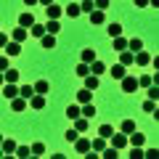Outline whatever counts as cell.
I'll return each instance as SVG.
<instances>
[{
  "label": "cell",
  "mask_w": 159,
  "mask_h": 159,
  "mask_svg": "<svg viewBox=\"0 0 159 159\" xmlns=\"http://www.w3.org/2000/svg\"><path fill=\"white\" fill-rule=\"evenodd\" d=\"M122 90H125V93H135L138 90V77L125 74V77H122Z\"/></svg>",
  "instance_id": "1"
},
{
  "label": "cell",
  "mask_w": 159,
  "mask_h": 159,
  "mask_svg": "<svg viewBox=\"0 0 159 159\" xmlns=\"http://www.w3.org/2000/svg\"><path fill=\"white\" fill-rule=\"evenodd\" d=\"M109 141H111L114 148H125V146H127V135H125V133H111Z\"/></svg>",
  "instance_id": "2"
},
{
  "label": "cell",
  "mask_w": 159,
  "mask_h": 159,
  "mask_svg": "<svg viewBox=\"0 0 159 159\" xmlns=\"http://www.w3.org/2000/svg\"><path fill=\"white\" fill-rule=\"evenodd\" d=\"M3 96L11 101V98H16L19 96V88H16V82H3Z\"/></svg>",
  "instance_id": "3"
},
{
  "label": "cell",
  "mask_w": 159,
  "mask_h": 159,
  "mask_svg": "<svg viewBox=\"0 0 159 159\" xmlns=\"http://www.w3.org/2000/svg\"><path fill=\"white\" fill-rule=\"evenodd\" d=\"M27 106L37 109V111H40V109H45V96H40V93H34V96H32V98L27 101Z\"/></svg>",
  "instance_id": "4"
},
{
  "label": "cell",
  "mask_w": 159,
  "mask_h": 159,
  "mask_svg": "<svg viewBox=\"0 0 159 159\" xmlns=\"http://www.w3.org/2000/svg\"><path fill=\"white\" fill-rule=\"evenodd\" d=\"M19 53H21V43L8 40V43H6V56H19Z\"/></svg>",
  "instance_id": "5"
},
{
  "label": "cell",
  "mask_w": 159,
  "mask_h": 159,
  "mask_svg": "<svg viewBox=\"0 0 159 159\" xmlns=\"http://www.w3.org/2000/svg\"><path fill=\"white\" fill-rule=\"evenodd\" d=\"M103 72H106V64H103V61H98V58H96V61H90V74L101 77Z\"/></svg>",
  "instance_id": "6"
},
{
  "label": "cell",
  "mask_w": 159,
  "mask_h": 159,
  "mask_svg": "<svg viewBox=\"0 0 159 159\" xmlns=\"http://www.w3.org/2000/svg\"><path fill=\"white\" fill-rule=\"evenodd\" d=\"M34 93H40V96H48V90H51V85H48V80H37L34 82Z\"/></svg>",
  "instance_id": "7"
},
{
  "label": "cell",
  "mask_w": 159,
  "mask_h": 159,
  "mask_svg": "<svg viewBox=\"0 0 159 159\" xmlns=\"http://www.w3.org/2000/svg\"><path fill=\"white\" fill-rule=\"evenodd\" d=\"M111 48H114V51H125V48H127V40L125 37H122V34H117V37H111Z\"/></svg>",
  "instance_id": "8"
},
{
  "label": "cell",
  "mask_w": 159,
  "mask_h": 159,
  "mask_svg": "<svg viewBox=\"0 0 159 159\" xmlns=\"http://www.w3.org/2000/svg\"><path fill=\"white\" fill-rule=\"evenodd\" d=\"M74 148H77L80 154L90 151V141H88V138H80V135H77V141H74Z\"/></svg>",
  "instance_id": "9"
},
{
  "label": "cell",
  "mask_w": 159,
  "mask_h": 159,
  "mask_svg": "<svg viewBox=\"0 0 159 159\" xmlns=\"http://www.w3.org/2000/svg\"><path fill=\"white\" fill-rule=\"evenodd\" d=\"M11 109L13 111H24V109H27V98H21V96L11 98Z\"/></svg>",
  "instance_id": "10"
},
{
  "label": "cell",
  "mask_w": 159,
  "mask_h": 159,
  "mask_svg": "<svg viewBox=\"0 0 159 159\" xmlns=\"http://www.w3.org/2000/svg\"><path fill=\"white\" fill-rule=\"evenodd\" d=\"M32 24H34V16H32L29 11H24L21 16H19V27H27V29H29Z\"/></svg>",
  "instance_id": "11"
},
{
  "label": "cell",
  "mask_w": 159,
  "mask_h": 159,
  "mask_svg": "<svg viewBox=\"0 0 159 159\" xmlns=\"http://www.w3.org/2000/svg\"><path fill=\"white\" fill-rule=\"evenodd\" d=\"M11 40H16V43H24L27 40V27H16L11 32Z\"/></svg>",
  "instance_id": "12"
},
{
  "label": "cell",
  "mask_w": 159,
  "mask_h": 159,
  "mask_svg": "<svg viewBox=\"0 0 159 159\" xmlns=\"http://www.w3.org/2000/svg\"><path fill=\"white\" fill-rule=\"evenodd\" d=\"M88 127H90V119H85V117H77V119H74V130H77V133H85Z\"/></svg>",
  "instance_id": "13"
},
{
  "label": "cell",
  "mask_w": 159,
  "mask_h": 159,
  "mask_svg": "<svg viewBox=\"0 0 159 159\" xmlns=\"http://www.w3.org/2000/svg\"><path fill=\"white\" fill-rule=\"evenodd\" d=\"M27 32L32 34V37H43V34H45V24H37V21H34L32 27L27 29Z\"/></svg>",
  "instance_id": "14"
},
{
  "label": "cell",
  "mask_w": 159,
  "mask_h": 159,
  "mask_svg": "<svg viewBox=\"0 0 159 159\" xmlns=\"http://www.w3.org/2000/svg\"><path fill=\"white\" fill-rule=\"evenodd\" d=\"M127 51H133V53L143 51V40H141V37H133V40H127Z\"/></svg>",
  "instance_id": "15"
},
{
  "label": "cell",
  "mask_w": 159,
  "mask_h": 159,
  "mask_svg": "<svg viewBox=\"0 0 159 159\" xmlns=\"http://www.w3.org/2000/svg\"><path fill=\"white\" fill-rule=\"evenodd\" d=\"M0 148H3V154H13V151H16V141H11V138H3Z\"/></svg>",
  "instance_id": "16"
},
{
  "label": "cell",
  "mask_w": 159,
  "mask_h": 159,
  "mask_svg": "<svg viewBox=\"0 0 159 159\" xmlns=\"http://www.w3.org/2000/svg\"><path fill=\"white\" fill-rule=\"evenodd\" d=\"M125 69H127V66H122V64H114V66L109 69V72H111V77H114V80H122V77H125V74H127Z\"/></svg>",
  "instance_id": "17"
},
{
  "label": "cell",
  "mask_w": 159,
  "mask_h": 159,
  "mask_svg": "<svg viewBox=\"0 0 159 159\" xmlns=\"http://www.w3.org/2000/svg\"><path fill=\"white\" fill-rule=\"evenodd\" d=\"M119 64H122V66H130L133 64V51H127V48L119 51Z\"/></svg>",
  "instance_id": "18"
},
{
  "label": "cell",
  "mask_w": 159,
  "mask_h": 159,
  "mask_svg": "<svg viewBox=\"0 0 159 159\" xmlns=\"http://www.w3.org/2000/svg\"><path fill=\"white\" fill-rule=\"evenodd\" d=\"M103 148H106V138L98 135V138H93V141H90V151H103Z\"/></svg>",
  "instance_id": "19"
},
{
  "label": "cell",
  "mask_w": 159,
  "mask_h": 159,
  "mask_svg": "<svg viewBox=\"0 0 159 159\" xmlns=\"http://www.w3.org/2000/svg\"><path fill=\"white\" fill-rule=\"evenodd\" d=\"M45 11H48V19H58V16L64 13V8H61V6H53V3H51V6H45Z\"/></svg>",
  "instance_id": "20"
},
{
  "label": "cell",
  "mask_w": 159,
  "mask_h": 159,
  "mask_svg": "<svg viewBox=\"0 0 159 159\" xmlns=\"http://www.w3.org/2000/svg\"><path fill=\"white\" fill-rule=\"evenodd\" d=\"M40 43H43V48H48V51H51V48H56V37H53V34H43V37H40Z\"/></svg>",
  "instance_id": "21"
},
{
  "label": "cell",
  "mask_w": 159,
  "mask_h": 159,
  "mask_svg": "<svg viewBox=\"0 0 159 159\" xmlns=\"http://www.w3.org/2000/svg\"><path fill=\"white\" fill-rule=\"evenodd\" d=\"M82 80H85V88H88V90H96V88H98V77H96V74H85Z\"/></svg>",
  "instance_id": "22"
},
{
  "label": "cell",
  "mask_w": 159,
  "mask_h": 159,
  "mask_svg": "<svg viewBox=\"0 0 159 159\" xmlns=\"http://www.w3.org/2000/svg\"><path fill=\"white\" fill-rule=\"evenodd\" d=\"M3 77H6V82H19V69H11V66H8L6 72H3Z\"/></svg>",
  "instance_id": "23"
},
{
  "label": "cell",
  "mask_w": 159,
  "mask_h": 159,
  "mask_svg": "<svg viewBox=\"0 0 159 159\" xmlns=\"http://www.w3.org/2000/svg\"><path fill=\"white\" fill-rule=\"evenodd\" d=\"M64 13H66L69 19H77V16H80L82 11H80V6H77V3H69V6H66V11H64Z\"/></svg>",
  "instance_id": "24"
},
{
  "label": "cell",
  "mask_w": 159,
  "mask_h": 159,
  "mask_svg": "<svg viewBox=\"0 0 159 159\" xmlns=\"http://www.w3.org/2000/svg\"><path fill=\"white\" fill-rule=\"evenodd\" d=\"M101 157H103V159H117V157H119V148H114V146H106V148L101 151Z\"/></svg>",
  "instance_id": "25"
},
{
  "label": "cell",
  "mask_w": 159,
  "mask_h": 159,
  "mask_svg": "<svg viewBox=\"0 0 159 159\" xmlns=\"http://www.w3.org/2000/svg\"><path fill=\"white\" fill-rule=\"evenodd\" d=\"M148 61H151V56H148V53H143V51L135 53V64H138V66H146Z\"/></svg>",
  "instance_id": "26"
},
{
  "label": "cell",
  "mask_w": 159,
  "mask_h": 159,
  "mask_svg": "<svg viewBox=\"0 0 159 159\" xmlns=\"http://www.w3.org/2000/svg\"><path fill=\"white\" fill-rule=\"evenodd\" d=\"M58 29H61V24H58V19H51V21L45 24V32H48V34H56Z\"/></svg>",
  "instance_id": "27"
},
{
  "label": "cell",
  "mask_w": 159,
  "mask_h": 159,
  "mask_svg": "<svg viewBox=\"0 0 159 159\" xmlns=\"http://www.w3.org/2000/svg\"><path fill=\"white\" fill-rule=\"evenodd\" d=\"M127 138L133 141V146H143V141H146V138H143V133H135V130H133Z\"/></svg>",
  "instance_id": "28"
},
{
  "label": "cell",
  "mask_w": 159,
  "mask_h": 159,
  "mask_svg": "<svg viewBox=\"0 0 159 159\" xmlns=\"http://www.w3.org/2000/svg\"><path fill=\"white\" fill-rule=\"evenodd\" d=\"M19 96H21V98H27V101H29V98L34 96V88H32V85H24V88H19Z\"/></svg>",
  "instance_id": "29"
},
{
  "label": "cell",
  "mask_w": 159,
  "mask_h": 159,
  "mask_svg": "<svg viewBox=\"0 0 159 159\" xmlns=\"http://www.w3.org/2000/svg\"><path fill=\"white\" fill-rule=\"evenodd\" d=\"M90 96H93V90H88V88H85V90H80L77 93V103H88V101H90Z\"/></svg>",
  "instance_id": "30"
},
{
  "label": "cell",
  "mask_w": 159,
  "mask_h": 159,
  "mask_svg": "<svg viewBox=\"0 0 159 159\" xmlns=\"http://www.w3.org/2000/svg\"><path fill=\"white\" fill-rule=\"evenodd\" d=\"M66 117H69V119H77V117H80V103H69Z\"/></svg>",
  "instance_id": "31"
},
{
  "label": "cell",
  "mask_w": 159,
  "mask_h": 159,
  "mask_svg": "<svg viewBox=\"0 0 159 159\" xmlns=\"http://www.w3.org/2000/svg\"><path fill=\"white\" fill-rule=\"evenodd\" d=\"M111 133H114V127H111V125H101V127H98V135L106 138V141L111 138Z\"/></svg>",
  "instance_id": "32"
},
{
  "label": "cell",
  "mask_w": 159,
  "mask_h": 159,
  "mask_svg": "<svg viewBox=\"0 0 159 159\" xmlns=\"http://www.w3.org/2000/svg\"><path fill=\"white\" fill-rule=\"evenodd\" d=\"M13 154H16L19 159H27V157H32V151H29V146H16V151H13Z\"/></svg>",
  "instance_id": "33"
},
{
  "label": "cell",
  "mask_w": 159,
  "mask_h": 159,
  "mask_svg": "<svg viewBox=\"0 0 159 159\" xmlns=\"http://www.w3.org/2000/svg\"><path fill=\"white\" fill-rule=\"evenodd\" d=\"M90 21H93V24H103V11L93 8V11H90Z\"/></svg>",
  "instance_id": "34"
},
{
  "label": "cell",
  "mask_w": 159,
  "mask_h": 159,
  "mask_svg": "<svg viewBox=\"0 0 159 159\" xmlns=\"http://www.w3.org/2000/svg\"><path fill=\"white\" fill-rule=\"evenodd\" d=\"M29 151H32V157H43V154H45V146H43V143H32Z\"/></svg>",
  "instance_id": "35"
},
{
  "label": "cell",
  "mask_w": 159,
  "mask_h": 159,
  "mask_svg": "<svg viewBox=\"0 0 159 159\" xmlns=\"http://www.w3.org/2000/svg\"><path fill=\"white\" fill-rule=\"evenodd\" d=\"M82 61H85V64L96 61V51H93V48H85V51H82Z\"/></svg>",
  "instance_id": "36"
},
{
  "label": "cell",
  "mask_w": 159,
  "mask_h": 159,
  "mask_svg": "<svg viewBox=\"0 0 159 159\" xmlns=\"http://www.w3.org/2000/svg\"><path fill=\"white\" fill-rule=\"evenodd\" d=\"M133 130H135V122H133V119H125V122H122V133H125V135H130Z\"/></svg>",
  "instance_id": "37"
},
{
  "label": "cell",
  "mask_w": 159,
  "mask_h": 159,
  "mask_svg": "<svg viewBox=\"0 0 159 159\" xmlns=\"http://www.w3.org/2000/svg\"><path fill=\"white\" fill-rule=\"evenodd\" d=\"M77 74H80V77H85V74H90V64L80 61V66H77Z\"/></svg>",
  "instance_id": "38"
},
{
  "label": "cell",
  "mask_w": 159,
  "mask_h": 159,
  "mask_svg": "<svg viewBox=\"0 0 159 159\" xmlns=\"http://www.w3.org/2000/svg\"><path fill=\"white\" fill-rule=\"evenodd\" d=\"M148 98H151V101H157V98H159V88H157V82H151V85H148Z\"/></svg>",
  "instance_id": "39"
},
{
  "label": "cell",
  "mask_w": 159,
  "mask_h": 159,
  "mask_svg": "<svg viewBox=\"0 0 159 159\" xmlns=\"http://www.w3.org/2000/svg\"><path fill=\"white\" fill-rule=\"evenodd\" d=\"M109 3H111V0H93V8H98V11H106Z\"/></svg>",
  "instance_id": "40"
},
{
  "label": "cell",
  "mask_w": 159,
  "mask_h": 159,
  "mask_svg": "<svg viewBox=\"0 0 159 159\" xmlns=\"http://www.w3.org/2000/svg\"><path fill=\"white\" fill-rule=\"evenodd\" d=\"M80 11H82V13H90L93 11V0H82V3H80Z\"/></svg>",
  "instance_id": "41"
},
{
  "label": "cell",
  "mask_w": 159,
  "mask_h": 159,
  "mask_svg": "<svg viewBox=\"0 0 159 159\" xmlns=\"http://www.w3.org/2000/svg\"><path fill=\"white\" fill-rule=\"evenodd\" d=\"M117 34H122V27L119 24H109V37H117Z\"/></svg>",
  "instance_id": "42"
},
{
  "label": "cell",
  "mask_w": 159,
  "mask_h": 159,
  "mask_svg": "<svg viewBox=\"0 0 159 159\" xmlns=\"http://www.w3.org/2000/svg\"><path fill=\"white\" fill-rule=\"evenodd\" d=\"M151 82H154V80L148 77V74H143V77L138 80V88H148V85H151Z\"/></svg>",
  "instance_id": "43"
},
{
  "label": "cell",
  "mask_w": 159,
  "mask_h": 159,
  "mask_svg": "<svg viewBox=\"0 0 159 159\" xmlns=\"http://www.w3.org/2000/svg\"><path fill=\"white\" fill-rule=\"evenodd\" d=\"M77 135H80L77 130H66V133H64V138H66L69 143H74V141H77Z\"/></svg>",
  "instance_id": "44"
},
{
  "label": "cell",
  "mask_w": 159,
  "mask_h": 159,
  "mask_svg": "<svg viewBox=\"0 0 159 159\" xmlns=\"http://www.w3.org/2000/svg\"><path fill=\"white\" fill-rule=\"evenodd\" d=\"M143 157V148L141 146H133V151H130V159H141Z\"/></svg>",
  "instance_id": "45"
},
{
  "label": "cell",
  "mask_w": 159,
  "mask_h": 159,
  "mask_svg": "<svg viewBox=\"0 0 159 159\" xmlns=\"http://www.w3.org/2000/svg\"><path fill=\"white\" fill-rule=\"evenodd\" d=\"M143 157H148V159H157V157H159V151H157V148H148V151H143Z\"/></svg>",
  "instance_id": "46"
},
{
  "label": "cell",
  "mask_w": 159,
  "mask_h": 159,
  "mask_svg": "<svg viewBox=\"0 0 159 159\" xmlns=\"http://www.w3.org/2000/svg\"><path fill=\"white\" fill-rule=\"evenodd\" d=\"M8 69V56H0V72H6Z\"/></svg>",
  "instance_id": "47"
},
{
  "label": "cell",
  "mask_w": 159,
  "mask_h": 159,
  "mask_svg": "<svg viewBox=\"0 0 159 159\" xmlns=\"http://www.w3.org/2000/svg\"><path fill=\"white\" fill-rule=\"evenodd\" d=\"M6 43H8V34H3V32H0V48H6Z\"/></svg>",
  "instance_id": "48"
},
{
  "label": "cell",
  "mask_w": 159,
  "mask_h": 159,
  "mask_svg": "<svg viewBox=\"0 0 159 159\" xmlns=\"http://www.w3.org/2000/svg\"><path fill=\"white\" fill-rule=\"evenodd\" d=\"M135 6H138V8H146V6H148V0H135Z\"/></svg>",
  "instance_id": "49"
},
{
  "label": "cell",
  "mask_w": 159,
  "mask_h": 159,
  "mask_svg": "<svg viewBox=\"0 0 159 159\" xmlns=\"http://www.w3.org/2000/svg\"><path fill=\"white\" fill-rule=\"evenodd\" d=\"M34 3H37V0H24V6H34Z\"/></svg>",
  "instance_id": "50"
},
{
  "label": "cell",
  "mask_w": 159,
  "mask_h": 159,
  "mask_svg": "<svg viewBox=\"0 0 159 159\" xmlns=\"http://www.w3.org/2000/svg\"><path fill=\"white\" fill-rule=\"evenodd\" d=\"M37 3H43V6H51V3H53V0H37Z\"/></svg>",
  "instance_id": "51"
},
{
  "label": "cell",
  "mask_w": 159,
  "mask_h": 159,
  "mask_svg": "<svg viewBox=\"0 0 159 159\" xmlns=\"http://www.w3.org/2000/svg\"><path fill=\"white\" fill-rule=\"evenodd\" d=\"M3 82H6V77H3V72H0V88H3Z\"/></svg>",
  "instance_id": "52"
},
{
  "label": "cell",
  "mask_w": 159,
  "mask_h": 159,
  "mask_svg": "<svg viewBox=\"0 0 159 159\" xmlns=\"http://www.w3.org/2000/svg\"><path fill=\"white\" fill-rule=\"evenodd\" d=\"M0 157H3V148H0Z\"/></svg>",
  "instance_id": "53"
},
{
  "label": "cell",
  "mask_w": 159,
  "mask_h": 159,
  "mask_svg": "<svg viewBox=\"0 0 159 159\" xmlns=\"http://www.w3.org/2000/svg\"><path fill=\"white\" fill-rule=\"evenodd\" d=\"M0 143H3V135H0Z\"/></svg>",
  "instance_id": "54"
}]
</instances>
